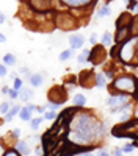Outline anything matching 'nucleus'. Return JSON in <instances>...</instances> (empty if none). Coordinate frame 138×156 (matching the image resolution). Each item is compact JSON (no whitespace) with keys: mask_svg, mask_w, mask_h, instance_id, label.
<instances>
[{"mask_svg":"<svg viewBox=\"0 0 138 156\" xmlns=\"http://www.w3.org/2000/svg\"><path fill=\"white\" fill-rule=\"evenodd\" d=\"M113 87L118 89V90H124V92H132V90H136L135 78L129 76V75H122V76H119V78L115 80Z\"/></svg>","mask_w":138,"mask_h":156,"instance_id":"1","label":"nucleus"},{"mask_svg":"<svg viewBox=\"0 0 138 156\" xmlns=\"http://www.w3.org/2000/svg\"><path fill=\"white\" fill-rule=\"evenodd\" d=\"M135 42H136V39L133 37H130L127 42H125L121 48H119V59H122L124 62H129L130 59H133V56H135V48L132 47V45H135Z\"/></svg>","mask_w":138,"mask_h":156,"instance_id":"2","label":"nucleus"},{"mask_svg":"<svg viewBox=\"0 0 138 156\" xmlns=\"http://www.w3.org/2000/svg\"><path fill=\"white\" fill-rule=\"evenodd\" d=\"M57 25L61 30H71V28L77 27L75 19L69 14V12H60V14L57 16Z\"/></svg>","mask_w":138,"mask_h":156,"instance_id":"3","label":"nucleus"},{"mask_svg":"<svg viewBox=\"0 0 138 156\" xmlns=\"http://www.w3.org/2000/svg\"><path fill=\"white\" fill-rule=\"evenodd\" d=\"M66 92H65V89L63 87H58V86H55V87H52L49 90V100H50V103H55V105H61V103H65L66 101Z\"/></svg>","mask_w":138,"mask_h":156,"instance_id":"4","label":"nucleus"},{"mask_svg":"<svg viewBox=\"0 0 138 156\" xmlns=\"http://www.w3.org/2000/svg\"><path fill=\"white\" fill-rule=\"evenodd\" d=\"M105 58H107V51H105V47L102 45H96L90 51V61L94 64H102Z\"/></svg>","mask_w":138,"mask_h":156,"instance_id":"5","label":"nucleus"},{"mask_svg":"<svg viewBox=\"0 0 138 156\" xmlns=\"http://www.w3.org/2000/svg\"><path fill=\"white\" fill-rule=\"evenodd\" d=\"M80 83H82V86L90 87L93 83H96V75L91 73L90 70H85V72L80 75Z\"/></svg>","mask_w":138,"mask_h":156,"instance_id":"6","label":"nucleus"},{"mask_svg":"<svg viewBox=\"0 0 138 156\" xmlns=\"http://www.w3.org/2000/svg\"><path fill=\"white\" fill-rule=\"evenodd\" d=\"M130 36V27H122V28H119L118 30V34H116V41L118 42H127L129 41V37Z\"/></svg>","mask_w":138,"mask_h":156,"instance_id":"7","label":"nucleus"},{"mask_svg":"<svg viewBox=\"0 0 138 156\" xmlns=\"http://www.w3.org/2000/svg\"><path fill=\"white\" fill-rule=\"evenodd\" d=\"M69 44H71L72 48H80V47H83V44H85V37L80 36V34H72V36L69 37Z\"/></svg>","mask_w":138,"mask_h":156,"instance_id":"8","label":"nucleus"},{"mask_svg":"<svg viewBox=\"0 0 138 156\" xmlns=\"http://www.w3.org/2000/svg\"><path fill=\"white\" fill-rule=\"evenodd\" d=\"M16 150L21 154H24V156H28L30 154V147H28V144L25 140H19L17 142V144H16Z\"/></svg>","mask_w":138,"mask_h":156,"instance_id":"9","label":"nucleus"},{"mask_svg":"<svg viewBox=\"0 0 138 156\" xmlns=\"http://www.w3.org/2000/svg\"><path fill=\"white\" fill-rule=\"evenodd\" d=\"M19 97L24 100V101H28L32 97H33V90L32 89H27V87H22L19 90Z\"/></svg>","mask_w":138,"mask_h":156,"instance_id":"10","label":"nucleus"},{"mask_svg":"<svg viewBox=\"0 0 138 156\" xmlns=\"http://www.w3.org/2000/svg\"><path fill=\"white\" fill-rule=\"evenodd\" d=\"M21 109H22L21 106H13V108L9 109V112L5 115V122H11V120H13V117H14L16 114H19V112H21Z\"/></svg>","mask_w":138,"mask_h":156,"instance_id":"11","label":"nucleus"},{"mask_svg":"<svg viewBox=\"0 0 138 156\" xmlns=\"http://www.w3.org/2000/svg\"><path fill=\"white\" fill-rule=\"evenodd\" d=\"M30 83H32L35 87H39V86L43 84V75H39V73H35V75H32V78H30Z\"/></svg>","mask_w":138,"mask_h":156,"instance_id":"12","label":"nucleus"},{"mask_svg":"<svg viewBox=\"0 0 138 156\" xmlns=\"http://www.w3.org/2000/svg\"><path fill=\"white\" fill-rule=\"evenodd\" d=\"M3 62H5V66H14L16 64V56L13 53H6L3 56Z\"/></svg>","mask_w":138,"mask_h":156,"instance_id":"13","label":"nucleus"},{"mask_svg":"<svg viewBox=\"0 0 138 156\" xmlns=\"http://www.w3.org/2000/svg\"><path fill=\"white\" fill-rule=\"evenodd\" d=\"M72 101H74V105H77V106H83L85 103H86V98L82 94H77V95L72 97Z\"/></svg>","mask_w":138,"mask_h":156,"instance_id":"14","label":"nucleus"},{"mask_svg":"<svg viewBox=\"0 0 138 156\" xmlns=\"http://www.w3.org/2000/svg\"><path fill=\"white\" fill-rule=\"evenodd\" d=\"M68 6H90L91 2H80V0H71V2H65Z\"/></svg>","mask_w":138,"mask_h":156,"instance_id":"15","label":"nucleus"},{"mask_svg":"<svg viewBox=\"0 0 138 156\" xmlns=\"http://www.w3.org/2000/svg\"><path fill=\"white\" fill-rule=\"evenodd\" d=\"M19 117H21V120H25V122H28L32 119V115H30V111L27 108H22L21 112H19Z\"/></svg>","mask_w":138,"mask_h":156,"instance_id":"16","label":"nucleus"},{"mask_svg":"<svg viewBox=\"0 0 138 156\" xmlns=\"http://www.w3.org/2000/svg\"><path fill=\"white\" fill-rule=\"evenodd\" d=\"M11 108H13V106H11L9 101H3L2 105H0V114H5V115H6V114L9 112Z\"/></svg>","mask_w":138,"mask_h":156,"instance_id":"17","label":"nucleus"},{"mask_svg":"<svg viewBox=\"0 0 138 156\" xmlns=\"http://www.w3.org/2000/svg\"><path fill=\"white\" fill-rule=\"evenodd\" d=\"M96 86L97 87H105V78H104V75L96 73Z\"/></svg>","mask_w":138,"mask_h":156,"instance_id":"18","label":"nucleus"},{"mask_svg":"<svg viewBox=\"0 0 138 156\" xmlns=\"http://www.w3.org/2000/svg\"><path fill=\"white\" fill-rule=\"evenodd\" d=\"M30 5H32L33 8H41V11H46V8H47L50 3H49V2H32Z\"/></svg>","mask_w":138,"mask_h":156,"instance_id":"19","label":"nucleus"},{"mask_svg":"<svg viewBox=\"0 0 138 156\" xmlns=\"http://www.w3.org/2000/svg\"><path fill=\"white\" fill-rule=\"evenodd\" d=\"M86 59H90V50H83L82 53L77 56V61H79V62H83V61H86Z\"/></svg>","mask_w":138,"mask_h":156,"instance_id":"20","label":"nucleus"},{"mask_svg":"<svg viewBox=\"0 0 138 156\" xmlns=\"http://www.w3.org/2000/svg\"><path fill=\"white\" fill-rule=\"evenodd\" d=\"M108 14H110V6H104L96 12V17H102V16H108Z\"/></svg>","mask_w":138,"mask_h":156,"instance_id":"21","label":"nucleus"},{"mask_svg":"<svg viewBox=\"0 0 138 156\" xmlns=\"http://www.w3.org/2000/svg\"><path fill=\"white\" fill-rule=\"evenodd\" d=\"M102 44H104V47H107V45L111 44V34H110L108 31L104 33V36H102Z\"/></svg>","mask_w":138,"mask_h":156,"instance_id":"22","label":"nucleus"},{"mask_svg":"<svg viewBox=\"0 0 138 156\" xmlns=\"http://www.w3.org/2000/svg\"><path fill=\"white\" fill-rule=\"evenodd\" d=\"M41 122H43V119H41V117H36V119H33V120L30 122V126H32V129H38V128H39V125H41Z\"/></svg>","mask_w":138,"mask_h":156,"instance_id":"23","label":"nucleus"},{"mask_svg":"<svg viewBox=\"0 0 138 156\" xmlns=\"http://www.w3.org/2000/svg\"><path fill=\"white\" fill-rule=\"evenodd\" d=\"M132 22H135V25L130 23V25H132V27H130V33H132V34H136V33H138V16H135V17L132 19Z\"/></svg>","mask_w":138,"mask_h":156,"instance_id":"24","label":"nucleus"},{"mask_svg":"<svg viewBox=\"0 0 138 156\" xmlns=\"http://www.w3.org/2000/svg\"><path fill=\"white\" fill-rule=\"evenodd\" d=\"M71 56H72V50H65V51L60 55V59H61V61H66V59L71 58Z\"/></svg>","mask_w":138,"mask_h":156,"instance_id":"25","label":"nucleus"},{"mask_svg":"<svg viewBox=\"0 0 138 156\" xmlns=\"http://www.w3.org/2000/svg\"><path fill=\"white\" fill-rule=\"evenodd\" d=\"M22 84H24V81L21 80V78H14V90L19 92V90L22 89Z\"/></svg>","mask_w":138,"mask_h":156,"instance_id":"26","label":"nucleus"},{"mask_svg":"<svg viewBox=\"0 0 138 156\" xmlns=\"http://www.w3.org/2000/svg\"><path fill=\"white\" fill-rule=\"evenodd\" d=\"M3 156H21V153L17 151V150H6L5 153H3Z\"/></svg>","mask_w":138,"mask_h":156,"instance_id":"27","label":"nucleus"},{"mask_svg":"<svg viewBox=\"0 0 138 156\" xmlns=\"http://www.w3.org/2000/svg\"><path fill=\"white\" fill-rule=\"evenodd\" d=\"M133 148H135V147H133L132 144H127V145H124V147L121 148V151H122V153H130V151H133Z\"/></svg>","mask_w":138,"mask_h":156,"instance_id":"28","label":"nucleus"},{"mask_svg":"<svg viewBox=\"0 0 138 156\" xmlns=\"http://www.w3.org/2000/svg\"><path fill=\"white\" fill-rule=\"evenodd\" d=\"M8 95H9L13 100H14V98L19 97V92H17V90H14V89H9V90H8Z\"/></svg>","mask_w":138,"mask_h":156,"instance_id":"29","label":"nucleus"},{"mask_svg":"<svg viewBox=\"0 0 138 156\" xmlns=\"http://www.w3.org/2000/svg\"><path fill=\"white\" fill-rule=\"evenodd\" d=\"M55 117V111H49V112H44V119L50 120V119H54Z\"/></svg>","mask_w":138,"mask_h":156,"instance_id":"30","label":"nucleus"},{"mask_svg":"<svg viewBox=\"0 0 138 156\" xmlns=\"http://www.w3.org/2000/svg\"><path fill=\"white\" fill-rule=\"evenodd\" d=\"M6 75V67H5V64H0V78H3Z\"/></svg>","mask_w":138,"mask_h":156,"instance_id":"31","label":"nucleus"},{"mask_svg":"<svg viewBox=\"0 0 138 156\" xmlns=\"http://www.w3.org/2000/svg\"><path fill=\"white\" fill-rule=\"evenodd\" d=\"M90 41H91V44H93V45H96V42H97V36H96V33H94V34H91Z\"/></svg>","mask_w":138,"mask_h":156,"instance_id":"32","label":"nucleus"},{"mask_svg":"<svg viewBox=\"0 0 138 156\" xmlns=\"http://www.w3.org/2000/svg\"><path fill=\"white\" fill-rule=\"evenodd\" d=\"M13 136H14V137H19V136H21V129H19V128L13 129Z\"/></svg>","mask_w":138,"mask_h":156,"instance_id":"33","label":"nucleus"},{"mask_svg":"<svg viewBox=\"0 0 138 156\" xmlns=\"http://www.w3.org/2000/svg\"><path fill=\"white\" fill-rule=\"evenodd\" d=\"M105 76L108 78V80H111L113 78V70H105Z\"/></svg>","mask_w":138,"mask_h":156,"instance_id":"34","label":"nucleus"},{"mask_svg":"<svg viewBox=\"0 0 138 156\" xmlns=\"http://www.w3.org/2000/svg\"><path fill=\"white\" fill-rule=\"evenodd\" d=\"M27 109L32 112V111H36V106H35V105H27Z\"/></svg>","mask_w":138,"mask_h":156,"instance_id":"35","label":"nucleus"},{"mask_svg":"<svg viewBox=\"0 0 138 156\" xmlns=\"http://www.w3.org/2000/svg\"><path fill=\"white\" fill-rule=\"evenodd\" d=\"M46 108H47V106H39V108H36V111H38V112H46Z\"/></svg>","mask_w":138,"mask_h":156,"instance_id":"36","label":"nucleus"},{"mask_svg":"<svg viewBox=\"0 0 138 156\" xmlns=\"http://www.w3.org/2000/svg\"><path fill=\"white\" fill-rule=\"evenodd\" d=\"M5 22V14H3V12H0V25H2Z\"/></svg>","mask_w":138,"mask_h":156,"instance_id":"37","label":"nucleus"},{"mask_svg":"<svg viewBox=\"0 0 138 156\" xmlns=\"http://www.w3.org/2000/svg\"><path fill=\"white\" fill-rule=\"evenodd\" d=\"M66 87H68V89H71V90H72V89H74V87H75V84H74V83H68V86H66Z\"/></svg>","mask_w":138,"mask_h":156,"instance_id":"38","label":"nucleus"},{"mask_svg":"<svg viewBox=\"0 0 138 156\" xmlns=\"http://www.w3.org/2000/svg\"><path fill=\"white\" fill-rule=\"evenodd\" d=\"M5 41H6V37H5L2 33H0V42H5Z\"/></svg>","mask_w":138,"mask_h":156,"instance_id":"39","label":"nucleus"},{"mask_svg":"<svg viewBox=\"0 0 138 156\" xmlns=\"http://www.w3.org/2000/svg\"><path fill=\"white\" fill-rule=\"evenodd\" d=\"M115 156H122V151H121V150L118 148V150L115 151Z\"/></svg>","mask_w":138,"mask_h":156,"instance_id":"40","label":"nucleus"},{"mask_svg":"<svg viewBox=\"0 0 138 156\" xmlns=\"http://www.w3.org/2000/svg\"><path fill=\"white\" fill-rule=\"evenodd\" d=\"M77 156H93V154L91 153H79Z\"/></svg>","mask_w":138,"mask_h":156,"instance_id":"41","label":"nucleus"},{"mask_svg":"<svg viewBox=\"0 0 138 156\" xmlns=\"http://www.w3.org/2000/svg\"><path fill=\"white\" fill-rule=\"evenodd\" d=\"M100 156H110L108 153H105V151H102V153H100Z\"/></svg>","mask_w":138,"mask_h":156,"instance_id":"42","label":"nucleus"},{"mask_svg":"<svg viewBox=\"0 0 138 156\" xmlns=\"http://www.w3.org/2000/svg\"><path fill=\"white\" fill-rule=\"evenodd\" d=\"M133 115H135V117H138V108L135 109V112H133Z\"/></svg>","mask_w":138,"mask_h":156,"instance_id":"43","label":"nucleus"},{"mask_svg":"<svg viewBox=\"0 0 138 156\" xmlns=\"http://www.w3.org/2000/svg\"><path fill=\"white\" fill-rule=\"evenodd\" d=\"M135 92H136V95H138V84H136V90H135Z\"/></svg>","mask_w":138,"mask_h":156,"instance_id":"44","label":"nucleus"}]
</instances>
